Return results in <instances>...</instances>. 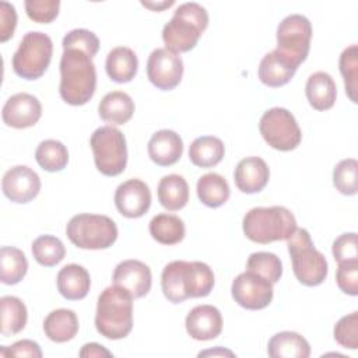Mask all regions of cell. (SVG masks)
Returning <instances> with one entry per match:
<instances>
[{"instance_id": "obj_1", "label": "cell", "mask_w": 358, "mask_h": 358, "mask_svg": "<svg viewBox=\"0 0 358 358\" xmlns=\"http://www.w3.org/2000/svg\"><path fill=\"white\" fill-rule=\"evenodd\" d=\"M213 287L214 273L203 262L173 260L162 270L161 288L165 298L172 303L207 296Z\"/></svg>"}, {"instance_id": "obj_2", "label": "cell", "mask_w": 358, "mask_h": 358, "mask_svg": "<svg viewBox=\"0 0 358 358\" xmlns=\"http://www.w3.org/2000/svg\"><path fill=\"white\" fill-rule=\"evenodd\" d=\"M59 67L62 99L73 106L85 105L96 88V70L92 59L78 49H66Z\"/></svg>"}, {"instance_id": "obj_3", "label": "cell", "mask_w": 358, "mask_h": 358, "mask_svg": "<svg viewBox=\"0 0 358 358\" xmlns=\"http://www.w3.org/2000/svg\"><path fill=\"white\" fill-rule=\"evenodd\" d=\"M95 327L109 340H120L133 329V296L117 285L105 288L96 303Z\"/></svg>"}, {"instance_id": "obj_4", "label": "cell", "mask_w": 358, "mask_h": 358, "mask_svg": "<svg viewBox=\"0 0 358 358\" xmlns=\"http://www.w3.org/2000/svg\"><path fill=\"white\" fill-rule=\"evenodd\" d=\"M208 25L207 10L194 1L180 4L164 25L162 41L168 50L183 53L192 50Z\"/></svg>"}, {"instance_id": "obj_5", "label": "cell", "mask_w": 358, "mask_h": 358, "mask_svg": "<svg viewBox=\"0 0 358 358\" xmlns=\"http://www.w3.org/2000/svg\"><path fill=\"white\" fill-rule=\"evenodd\" d=\"M242 228L248 239L266 245L275 241H287L296 229V220L282 206L255 207L245 214Z\"/></svg>"}, {"instance_id": "obj_6", "label": "cell", "mask_w": 358, "mask_h": 358, "mask_svg": "<svg viewBox=\"0 0 358 358\" xmlns=\"http://www.w3.org/2000/svg\"><path fill=\"white\" fill-rule=\"evenodd\" d=\"M287 241L296 280L306 287L322 284L327 277L329 266L326 257L315 248L309 232L305 228H296Z\"/></svg>"}, {"instance_id": "obj_7", "label": "cell", "mask_w": 358, "mask_h": 358, "mask_svg": "<svg viewBox=\"0 0 358 358\" xmlns=\"http://www.w3.org/2000/svg\"><path fill=\"white\" fill-rule=\"evenodd\" d=\"M66 235L80 249L99 250L108 249L116 242L117 227L106 215L83 213L71 217L66 227Z\"/></svg>"}, {"instance_id": "obj_8", "label": "cell", "mask_w": 358, "mask_h": 358, "mask_svg": "<svg viewBox=\"0 0 358 358\" xmlns=\"http://www.w3.org/2000/svg\"><path fill=\"white\" fill-rule=\"evenodd\" d=\"M53 55L49 35L39 31L27 32L15 50L11 64L17 76L25 80H38L48 70Z\"/></svg>"}, {"instance_id": "obj_9", "label": "cell", "mask_w": 358, "mask_h": 358, "mask_svg": "<svg viewBox=\"0 0 358 358\" xmlns=\"http://www.w3.org/2000/svg\"><path fill=\"white\" fill-rule=\"evenodd\" d=\"M96 169L105 176L120 175L127 165L124 134L113 126L98 127L90 138Z\"/></svg>"}, {"instance_id": "obj_10", "label": "cell", "mask_w": 358, "mask_h": 358, "mask_svg": "<svg viewBox=\"0 0 358 358\" xmlns=\"http://www.w3.org/2000/svg\"><path fill=\"white\" fill-rule=\"evenodd\" d=\"M259 130L264 141L278 151L295 150L302 140V133L294 115L285 108L275 106L266 110L260 117Z\"/></svg>"}, {"instance_id": "obj_11", "label": "cell", "mask_w": 358, "mask_h": 358, "mask_svg": "<svg viewBox=\"0 0 358 358\" xmlns=\"http://www.w3.org/2000/svg\"><path fill=\"white\" fill-rule=\"evenodd\" d=\"M312 39L310 21L302 14L285 17L277 27V50L296 67L305 62Z\"/></svg>"}, {"instance_id": "obj_12", "label": "cell", "mask_w": 358, "mask_h": 358, "mask_svg": "<svg viewBox=\"0 0 358 358\" xmlns=\"http://www.w3.org/2000/svg\"><path fill=\"white\" fill-rule=\"evenodd\" d=\"M231 294L239 306L249 310H259L270 305L274 291L268 280L246 270L232 281Z\"/></svg>"}, {"instance_id": "obj_13", "label": "cell", "mask_w": 358, "mask_h": 358, "mask_svg": "<svg viewBox=\"0 0 358 358\" xmlns=\"http://www.w3.org/2000/svg\"><path fill=\"white\" fill-rule=\"evenodd\" d=\"M147 77L158 90H173L183 77L182 57L166 48L154 49L147 60Z\"/></svg>"}, {"instance_id": "obj_14", "label": "cell", "mask_w": 358, "mask_h": 358, "mask_svg": "<svg viewBox=\"0 0 358 358\" xmlns=\"http://www.w3.org/2000/svg\"><path fill=\"white\" fill-rule=\"evenodd\" d=\"M4 196L13 203H29L41 190V179L38 173L27 165H15L10 168L1 180Z\"/></svg>"}, {"instance_id": "obj_15", "label": "cell", "mask_w": 358, "mask_h": 358, "mask_svg": "<svg viewBox=\"0 0 358 358\" xmlns=\"http://www.w3.org/2000/svg\"><path fill=\"white\" fill-rule=\"evenodd\" d=\"M115 206L126 218L143 217L151 206L150 187L136 178L120 183L115 192Z\"/></svg>"}, {"instance_id": "obj_16", "label": "cell", "mask_w": 358, "mask_h": 358, "mask_svg": "<svg viewBox=\"0 0 358 358\" xmlns=\"http://www.w3.org/2000/svg\"><path fill=\"white\" fill-rule=\"evenodd\" d=\"M42 116V105L39 99L28 92L11 95L1 110L3 122L14 129H27L38 123Z\"/></svg>"}, {"instance_id": "obj_17", "label": "cell", "mask_w": 358, "mask_h": 358, "mask_svg": "<svg viewBox=\"0 0 358 358\" xmlns=\"http://www.w3.org/2000/svg\"><path fill=\"white\" fill-rule=\"evenodd\" d=\"M112 280L115 285L126 289L133 299L147 295L152 284L150 267L145 263L134 259L120 262L113 270Z\"/></svg>"}, {"instance_id": "obj_18", "label": "cell", "mask_w": 358, "mask_h": 358, "mask_svg": "<svg viewBox=\"0 0 358 358\" xmlns=\"http://www.w3.org/2000/svg\"><path fill=\"white\" fill-rule=\"evenodd\" d=\"M187 334L199 341L217 338L222 331L221 312L213 305H197L185 320Z\"/></svg>"}, {"instance_id": "obj_19", "label": "cell", "mask_w": 358, "mask_h": 358, "mask_svg": "<svg viewBox=\"0 0 358 358\" xmlns=\"http://www.w3.org/2000/svg\"><path fill=\"white\" fill-rule=\"evenodd\" d=\"M270 179V169L260 157H246L241 159L234 172L236 187L242 193H257L266 187Z\"/></svg>"}, {"instance_id": "obj_20", "label": "cell", "mask_w": 358, "mask_h": 358, "mask_svg": "<svg viewBox=\"0 0 358 358\" xmlns=\"http://www.w3.org/2000/svg\"><path fill=\"white\" fill-rule=\"evenodd\" d=\"M147 150L152 162L159 166H169L180 159L183 141L176 131L162 129L151 136Z\"/></svg>"}, {"instance_id": "obj_21", "label": "cell", "mask_w": 358, "mask_h": 358, "mask_svg": "<svg viewBox=\"0 0 358 358\" xmlns=\"http://www.w3.org/2000/svg\"><path fill=\"white\" fill-rule=\"evenodd\" d=\"M298 67L284 57L277 49L266 53L259 64V80L267 87H281L291 81Z\"/></svg>"}, {"instance_id": "obj_22", "label": "cell", "mask_w": 358, "mask_h": 358, "mask_svg": "<svg viewBox=\"0 0 358 358\" xmlns=\"http://www.w3.org/2000/svg\"><path fill=\"white\" fill-rule=\"evenodd\" d=\"M56 284L62 296L69 301H78L87 296L91 287V277L85 267L71 263L60 268Z\"/></svg>"}, {"instance_id": "obj_23", "label": "cell", "mask_w": 358, "mask_h": 358, "mask_svg": "<svg viewBox=\"0 0 358 358\" xmlns=\"http://www.w3.org/2000/svg\"><path fill=\"white\" fill-rule=\"evenodd\" d=\"M305 94L313 109L327 110L333 108L337 98L336 83L329 73L316 71L309 76L305 85Z\"/></svg>"}, {"instance_id": "obj_24", "label": "cell", "mask_w": 358, "mask_h": 358, "mask_svg": "<svg viewBox=\"0 0 358 358\" xmlns=\"http://www.w3.org/2000/svg\"><path fill=\"white\" fill-rule=\"evenodd\" d=\"M101 119L109 126L127 123L134 113V102L131 96L123 91L108 92L98 105Z\"/></svg>"}, {"instance_id": "obj_25", "label": "cell", "mask_w": 358, "mask_h": 358, "mask_svg": "<svg viewBox=\"0 0 358 358\" xmlns=\"http://www.w3.org/2000/svg\"><path fill=\"white\" fill-rule=\"evenodd\" d=\"M43 331L55 343L70 341L78 333V317L71 309L52 310L43 320Z\"/></svg>"}, {"instance_id": "obj_26", "label": "cell", "mask_w": 358, "mask_h": 358, "mask_svg": "<svg viewBox=\"0 0 358 358\" xmlns=\"http://www.w3.org/2000/svg\"><path fill=\"white\" fill-rule=\"evenodd\" d=\"M137 67H138L137 56L130 48L116 46L106 56V62H105L106 74L115 83L123 84V83L131 81L137 74Z\"/></svg>"}, {"instance_id": "obj_27", "label": "cell", "mask_w": 358, "mask_h": 358, "mask_svg": "<svg viewBox=\"0 0 358 358\" xmlns=\"http://www.w3.org/2000/svg\"><path fill=\"white\" fill-rule=\"evenodd\" d=\"M267 354L271 358H308L310 345L299 333L280 331L268 340Z\"/></svg>"}, {"instance_id": "obj_28", "label": "cell", "mask_w": 358, "mask_h": 358, "mask_svg": "<svg viewBox=\"0 0 358 358\" xmlns=\"http://www.w3.org/2000/svg\"><path fill=\"white\" fill-rule=\"evenodd\" d=\"M158 201L169 211L183 208L189 201V185L183 176L171 173L164 176L158 183Z\"/></svg>"}, {"instance_id": "obj_29", "label": "cell", "mask_w": 358, "mask_h": 358, "mask_svg": "<svg viewBox=\"0 0 358 358\" xmlns=\"http://www.w3.org/2000/svg\"><path fill=\"white\" fill-rule=\"evenodd\" d=\"M224 154V143L214 136L197 137L189 147V158L192 164L200 168L215 166L221 162Z\"/></svg>"}, {"instance_id": "obj_30", "label": "cell", "mask_w": 358, "mask_h": 358, "mask_svg": "<svg viewBox=\"0 0 358 358\" xmlns=\"http://www.w3.org/2000/svg\"><path fill=\"white\" fill-rule=\"evenodd\" d=\"M199 200L211 208L225 204L229 199V185L224 176L215 172H208L197 180L196 186Z\"/></svg>"}, {"instance_id": "obj_31", "label": "cell", "mask_w": 358, "mask_h": 358, "mask_svg": "<svg viewBox=\"0 0 358 358\" xmlns=\"http://www.w3.org/2000/svg\"><path fill=\"white\" fill-rule=\"evenodd\" d=\"M0 308H1V322H0V331L4 337L14 336L20 333L28 319L27 306L24 302L13 295H6L0 298Z\"/></svg>"}, {"instance_id": "obj_32", "label": "cell", "mask_w": 358, "mask_h": 358, "mask_svg": "<svg viewBox=\"0 0 358 358\" xmlns=\"http://www.w3.org/2000/svg\"><path fill=\"white\" fill-rule=\"evenodd\" d=\"M148 229L152 239L162 245L179 243L186 232L182 218L173 214H157L150 221Z\"/></svg>"}, {"instance_id": "obj_33", "label": "cell", "mask_w": 358, "mask_h": 358, "mask_svg": "<svg viewBox=\"0 0 358 358\" xmlns=\"http://www.w3.org/2000/svg\"><path fill=\"white\" fill-rule=\"evenodd\" d=\"M28 271V262L22 250L14 246L0 249V280L3 284H18Z\"/></svg>"}, {"instance_id": "obj_34", "label": "cell", "mask_w": 358, "mask_h": 358, "mask_svg": "<svg viewBox=\"0 0 358 358\" xmlns=\"http://www.w3.org/2000/svg\"><path fill=\"white\" fill-rule=\"evenodd\" d=\"M38 165L48 172H59L66 168L69 162V151L59 140H43L35 151Z\"/></svg>"}, {"instance_id": "obj_35", "label": "cell", "mask_w": 358, "mask_h": 358, "mask_svg": "<svg viewBox=\"0 0 358 358\" xmlns=\"http://www.w3.org/2000/svg\"><path fill=\"white\" fill-rule=\"evenodd\" d=\"M34 259L45 267H53L59 264L66 256V248L63 242L53 235H41L32 242Z\"/></svg>"}, {"instance_id": "obj_36", "label": "cell", "mask_w": 358, "mask_h": 358, "mask_svg": "<svg viewBox=\"0 0 358 358\" xmlns=\"http://www.w3.org/2000/svg\"><path fill=\"white\" fill-rule=\"evenodd\" d=\"M246 270L264 277L271 284H275L282 275V263L274 253L255 252L246 262Z\"/></svg>"}, {"instance_id": "obj_37", "label": "cell", "mask_w": 358, "mask_h": 358, "mask_svg": "<svg viewBox=\"0 0 358 358\" xmlns=\"http://www.w3.org/2000/svg\"><path fill=\"white\" fill-rule=\"evenodd\" d=\"M340 73L344 78L345 92L348 98L357 103V91H358V48L351 45L343 50L338 60Z\"/></svg>"}, {"instance_id": "obj_38", "label": "cell", "mask_w": 358, "mask_h": 358, "mask_svg": "<svg viewBox=\"0 0 358 358\" xmlns=\"http://www.w3.org/2000/svg\"><path fill=\"white\" fill-rule=\"evenodd\" d=\"M357 169L358 162L355 158L341 159L333 169L334 187L345 196L357 193Z\"/></svg>"}, {"instance_id": "obj_39", "label": "cell", "mask_w": 358, "mask_h": 358, "mask_svg": "<svg viewBox=\"0 0 358 358\" xmlns=\"http://www.w3.org/2000/svg\"><path fill=\"white\" fill-rule=\"evenodd\" d=\"M62 46L64 50L66 49H78V50L87 53L92 59L99 49V39L92 31H88L84 28H77L64 35Z\"/></svg>"}, {"instance_id": "obj_40", "label": "cell", "mask_w": 358, "mask_h": 358, "mask_svg": "<svg viewBox=\"0 0 358 358\" xmlns=\"http://www.w3.org/2000/svg\"><path fill=\"white\" fill-rule=\"evenodd\" d=\"M334 340L344 348H358V312L343 316L334 326Z\"/></svg>"}, {"instance_id": "obj_41", "label": "cell", "mask_w": 358, "mask_h": 358, "mask_svg": "<svg viewBox=\"0 0 358 358\" xmlns=\"http://www.w3.org/2000/svg\"><path fill=\"white\" fill-rule=\"evenodd\" d=\"M24 6L29 20L39 24H49L57 17L60 1L59 0H25Z\"/></svg>"}, {"instance_id": "obj_42", "label": "cell", "mask_w": 358, "mask_h": 358, "mask_svg": "<svg viewBox=\"0 0 358 358\" xmlns=\"http://www.w3.org/2000/svg\"><path fill=\"white\" fill-rule=\"evenodd\" d=\"M336 281L344 294L355 296L358 294V260L338 263Z\"/></svg>"}, {"instance_id": "obj_43", "label": "cell", "mask_w": 358, "mask_h": 358, "mask_svg": "<svg viewBox=\"0 0 358 358\" xmlns=\"http://www.w3.org/2000/svg\"><path fill=\"white\" fill-rule=\"evenodd\" d=\"M333 256L337 263L358 260V246H357V234L345 232L334 239L331 248Z\"/></svg>"}, {"instance_id": "obj_44", "label": "cell", "mask_w": 358, "mask_h": 358, "mask_svg": "<svg viewBox=\"0 0 358 358\" xmlns=\"http://www.w3.org/2000/svg\"><path fill=\"white\" fill-rule=\"evenodd\" d=\"M17 27L15 7L8 1H0V42L8 41Z\"/></svg>"}, {"instance_id": "obj_45", "label": "cell", "mask_w": 358, "mask_h": 358, "mask_svg": "<svg viewBox=\"0 0 358 358\" xmlns=\"http://www.w3.org/2000/svg\"><path fill=\"white\" fill-rule=\"evenodd\" d=\"M1 357H31L41 358L42 351L38 343L32 340L15 341L11 347H1Z\"/></svg>"}, {"instance_id": "obj_46", "label": "cell", "mask_w": 358, "mask_h": 358, "mask_svg": "<svg viewBox=\"0 0 358 358\" xmlns=\"http://www.w3.org/2000/svg\"><path fill=\"white\" fill-rule=\"evenodd\" d=\"M110 357L112 352L108 351L103 345L96 344V343H90L83 345L81 351H80V357Z\"/></svg>"}, {"instance_id": "obj_47", "label": "cell", "mask_w": 358, "mask_h": 358, "mask_svg": "<svg viewBox=\"0 0 358 358\" xmlns=\"http://www.w3.org/2000/svg\"><path fill=\"white\" fill-rule=\"evenodd\" d=\"M175 1L171 0V1H161V3H148V1H141V4L147 8H151V10H155V11H159V10H164L166 7H171Z\"/></svg>"}, {"instance_id": "obj_48", "label": "cell", "mask_w": 358, "mask_h": 358, "mask_svg": "<svg viewBox=\"0 0 358 358\" xmlns=\"http://www.w3.org/2000/svg\"><path fill=\"white\" fill-rule=\"evenodd\" d=\"M204 355H229L234 357V352L228 351V350H222V348H215V350H208V351H203L199 354V357H204Z\"/></svg>"}]
</instances>
